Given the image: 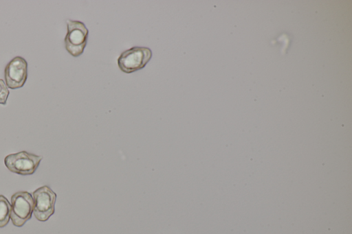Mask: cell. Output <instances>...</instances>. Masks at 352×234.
I'll return each instance as SVG.
<instances>
[{"instance_id":"cell-5","label":"cell","mask_w":352,"mask_h":234,"mask_svg":"<svg viewBox=\"0 0 352 234\" xmlns=\"http://www.w3.org/2000/svg\"><path fill=\"white\" fill-rule=\"evenodd\" d=\"M32 194L34 202L33 215L40 222L47 221L55 212L56 194L50 187L43 185Z\"/></svg>"},{"instance_id":"cell-7","label":"cell","mask_w":352,"mask_h":234,"mask_svg":"<svg viewBox=\"0 0 352 234\" xmlns=\"http://www.w3.org/2000/svg\"><path fill=\"white\" fill-rule=\"evenodd\" d=\"M11 204L3 195H0V228L5 227L10 220Z\"/></svg>"},{"instance_id":"cell-4","label":"cell","mask_w":352,"mask_h":234,"mask_svg":"<svg viewBox=\"0 0 352 234\" xmlns=\"http://www.w3.org/2000/svg\"><path fill=\"white\" fill-rule=\"evenodd\" d=\"M152 55L148 47H132L121 53L118 58V66L122 72L131 73L143 69Z\"/></svg>"},{"instance_id":"cell-6","label":"cell","mask_w":352,"mask_h":234,"mask_svg":"<svg viewBox=\"0 0 352 234\" xmlns=\"http://www.w3.org/2000/svg\"><path fill=\"white\" fill-rule=\"evenodd\" d=\"M8 88L16 89L25 84L28 78V62L21 56H16L6 65L4 70Z\"/></svg>"},{"instance_id":"cell-1","label":"cell","mask_w":352,"mask_h":234,"mask_svg":"<svg viewBox=\"0 0 352 234\" xmlns=\"http://www.w3.org/2000/svg\"><path fill=\"white\" fill-rule=\"evenodd\" d=\"M10 220L14 226H23L32 216L34 202L32 193L19 191L11 196Z\"/></svg>"},{"instance_id":"cell-2","label":"cell","mask_w":352,"mask_h":234,"mask_svg":"<svg viewBox=\"0 0 352 234\" xmlns=\"http://www.w3.org/2000/svg\"><path fill=\"white\" fill-rule=\"evenodd\" d=\"M43 156L26 151L10 154L4 158V164L11 172L21 175L33 174L38 169Z\"/></svg>"},{"instance_id":"cell-8","label":"cell","mask_w":352,"mask_h":234,"mask_svg":"<svg viewBox=\"0 0 352 234\" xmlns=\"http://www.w3.org/2000/svg\"><path fill=\"white\" fill-rule=\"evenodd\" d=\"M10 91L5 82L0 79V104L5 105L9 95Z\"/></svg>"},{"instance_id":"cell-3","label":"cell","mask_w":352,"mask_h":234,"mask_svg":"<svg viewBox=\"0 0 352 234\" xmlns=\"http://www.w3.org/2000/svg\"><path fill=\"white\" fill-rule=\"evenodd\" d=\"M67 32L65 37V47L69 54L74 57L80 56L87 45L89 30L81 21L67 19Z\"/></svg>"}]
</instances>
